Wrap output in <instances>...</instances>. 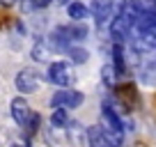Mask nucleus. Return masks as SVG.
<instances>
[{
  "label": "nucleus",
  "instance_id": "13",
  "mask_svg": "<svg viewBox=\"0 0 156 147\" xmlns=\"http://www.w3.org/2000/svg\"><path fill=\"white\" fill-rule=\"evenodd\" d=\"M112 55H115L112 58V67L117 69V74H122L124 67H126L124 64V44H112Z\"/></svg>",
  "mask_w": 156,
  "mask_h": 147
},
{
  "label": "nucleus",
  "instance_id": "15",
  "mask_svg": "<svg viewBox=\"0 0 156 147\" xmlns=\"http://www.w3.org/2000/svg\"><path fill=\"white\" fill-rule=\"evenodd\" d=\"M48 53H51L48 44H37L32 48V58L37 60V62H46V60H48Z\"/></svg>",
  "mask_w": 156,
  "mask_h": 147
},
{
  "label": "nucleus",
  "instance_id": "18",
  "mask_svg": "<svg viewBox=\"0 0 156 147\" xmlns=\"http://www.w3.org/2000/svg\"><path fill=\"white\" fill-rule=\"evenodd\" d=\"M12 147H23V145H12Z\"/></svg>",
  "mask_w": 156,
  "mask_h": 147
},
{
  "label": "nucleus",
  "instance_id": "7",
  "mask_svg": "<svg viewBox=\"0 0 156 147\" xmlns=\"http://www.w3.org/2000/svg\"><path fill=\"white\" fill-rule=\"evenodd\" d=\"M39 88V74L34 69H21L16 74V90L23 94H30V92H37Z\"/></svg>",
  "mask_w": 156,
  "mask_h": 147
},
{
  "label": "nucleus",
  "instance_id": "14",
  "mask_svg": "<svg viewBox=\"0 0 156 147\" xmlns=\"http://www.w3.org/2000/svg\"><path fill=\"white\" fill-rule=\"evenodd\" d=\"M131 2L142 14H156V0H131Z\"/></svg>",
  "mask_w": 156,
  "mask_h": 147
},
{
  "label": "nucleus",
  "instance_id": "6",
  "mask_svg": "<svg viewBox=\"0 0 156 147\" xmlns=\"http://www.w3.org/2000/svg\"><path fill=\"white\" fill-rule=\"evenodd\" d=\"M9 108H12V117H14V122L19 124V127H30V124H32V120H34L32 108H30V103L25 101L23 97L12 99Z\"/></svg>",
  "mask_w": 156,
  "mask_h": 147
},
{
  "label": "nucleus",
  "instance_id": "9",
  "mask_svg": "<svg viewBox=\"0 0 156 147\" xmlns=\"http://www.w3.org/2000/svg\"><path fill=\"white\" fill-rule=\"evenodd\" d=\"M67 16L73 21V23H83V21L90 16V7L83 5L80 0H71L67 5Z\"/></svg>",
  "mask_w": 156,
  "mask_h": 147
},
{
  "label": "nucleus",
  "instance_id": "8",
  "mask_svg": "<svg viewBox=\"0 0 156 147\" xmlns=\"http://www.w3.org/2000/svg\"><path fill=\"white\" fill-rule=\"evenodd\" d=\"M85 138H87V145H90V147H115V145L110 142V138L103 133L101 124H92V127H87Z\"/></svg>",
  "mask_w": 156,
  "mask_h": 147
},
{
  "label": "nucleus",
  "instance_id": "5",
  "mask_svg": "<svg viewBox=\"0 0 156 147\" xmlns=\"http://www.w3.org/2000/svg\"><path fill=\"white\" fill-rule=\"evenodd\" d=\"M46 81L58 88H69L73 81V71L69 67V62H51L46 69Z\"/></svg>",
  "mask_w": 156,
  "mask_h": 147
},
{
  "label": "nucleus",
  "instance_id": "17",
  "mask_svg": "<svg viewBox=\"0 0 156 147\" xmlns=\"http://www.w3.org/2000/svg\"><path fill=\"white\" fill-rule=\"evenodd\" d=\"M53 2H58V5H64V7L69 5V0H53Z\"/></svg>",
  "mask_w": 156,
  "mask_h": 147
},
{
  "label": "nucleus",
  "instance_id": "3",
  "mask_svg": "<svg viewBox=\"0 0 156 147\" xmlns=\"http://www.w3.org/2000/svg\"><path fill=\"white\" fill-rule=\"evenodd\" d=\"M124 0H92L90 2V14L97 19L99 25H110V21L115 19V14L122 9Z\"/></svg>",
  "mask_w": 156,
  "mask_h": 147
},
{
  "label": "nucleus",
  "instance_id": "1",
  "mask_svg": "<svg viewBox=\"0 0 156 147\" xmlns=\"http://www.w3.org/2000/svg\"><path fill=\"white\" fill-rule=\"evenodd\" d=\"M138 14H140V12L136 9V5H133L131 0L122 5V9L117 12L115 19H112L110 25H108V32H110L112 44H124V39H131L133 28H136V21H138Z\"/></svg>",
  "mask_w": 156,
  "mask_h": 147
},
{
  "label": "nucleus",
  "instance_id": "2",
  "mask_svg": "<svg viewBox=\"0 0 156 147\" xmlns=\"http://www.w3.org/2000/svg\"><path fill=\"white\" fill-rule=\"evenodd\" d=\"M99 124H101L103 133L110 138L112 145H115V147H122V142H124V122H122V117H119V115H117L108 103H101Z\"/></svg>",
  "mask_w": 156,
  "mask_h": 147
},
{
  "label": "nucleus",
  "instance_id": "16",
  "mask_svg": "<svg viewBox=\"0 0 156 147\" xmlns=\"http://www.w3.org/2000/svg\"><path fill=\"white\" fill-rule=\"evenodd\" d=\"M53 0H32V7L34 9H44V7H48Z\"/></svg>",
  "mask_w": 156,
  "mask_h": 147
},
{
  "label": "nucleus",
  "instance_id": "11",
  "mask_svg": "<svg viewBox=\"0 0 156 147\" xmlns=\"http://www.w3.org/2000/svg\"><path fill=\"white\" fill-rule=\"evenodd\" d=\"M51 124L58 129L67 127L69 124V110L67 108H53V113H51Z\"/></svg>",
  "mask_w": 156,
  "mask_h": 147
},
{
  "label": "nucleus",
  "instance_id": "4",
  "mask_svg": "<svg viewBox=\"0 0 156 147\" xmlns=\"http://www.w3.org/2000/svg\"><path fill=\"white\" fill-rule=\"evenodd\" d=\"M83 92H78L73 88H60L58 92L51 97V106L53 108H67V110H73L83 103Z\"/></svg>",
  "mask_w": 156,
  "mask_h": 147
},
{
  "label": "nucleus",
  "instance_id": "12",
  "mask_svg": "<svg viewBox=\"0 0 156 147\" xmlns=\"http://www.w3.org/2000/svg\"><path fill=\"white\" fill-rule=\"evenodd\" d=\"M117 69L112 67V62H108V64H103L101 67V78H103V83L108 85V88H115V83H117Z\"/></svg>",
  "mask_w": 156,
  "mask_h": 147
},
{
  "label": "nucleus",
  "instance_id": "10",
  "mask_svg": "<svg viewBox=\"0 0 156 147\" xmlns=\"http://www.w3.org/2000/svg\"><path fill=\"white\" fill-rule=\"evenodd\" d=\"M67 55H69V60H71L73 64H85V62L90 60L87 48H83V46H78V44L69 46V48H67Z\"/></svg>",
  "mask_w": 156,
  "mask_h": 147
}]
</instances>
